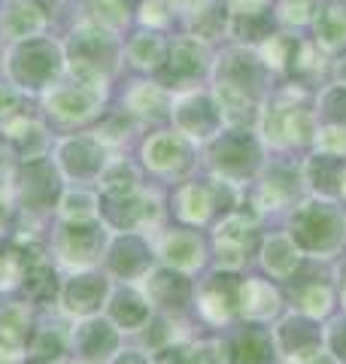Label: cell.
<instances>
[{"label": "cell", "instance_id": "1", "mask_svg": "<svg viewBox=\"0 0 346 364\" xmlns=\"http://www.w3.org/2000/svg\"><path fill=\"white\" fill-rule=\"evenodd\" d=\"M288 237L310 261H331L346 249V210L340 200L313 198L288 210Z\"/></svg>", "mask_w": 346, "mask_h": 364}, {"label": "cell", "instance_id": "2", "mask_svg": "<svg viewBox=\"0 0 346 364\" xmlns=\"http://www.w3.org/2000/svg\"><path fill=\"white\" fill-rule=\"evenodd\" d=\"M261 134L271 146L292 149V146H310L316 140V109H310L301 88H285L280 91L268 107L258 112Z\"/></svg>", "mask_w": 346, "mask_h": 364}, {"label": "cell", "instance_id": "3", "mask_svg": "<svg viewBox=\"0 0 346 364\" xmlns=\"http://www.w3.org/2000/svg\"><path fill=\"white\" fill-rule=\"evenodd\" d=\"M258 222H261V215L243 200H240V207L225 213L222 219L216 222V234H213L216 270L240 273L246 267L249 255L258 252V243H261Z\"/></svg>", "mask_w": 346, "mask_h": 364}, {"label": "cell", "instance_id": "4", "mask_svg": "<svg viewBox=\"0 0 346 364\" xmlns=\"http://www.w3.org/2000/svg\"><path fill=\"white\" fill-rule=\"evenodd\" d=\"M210 167L216 176H222L234 186H243V182L256 179L258 170L264 167V146L249 128H231V131H219L210 140Z\"/></svg>", "mask_w": 346, "mask_h": 364}, {"label": "cell", "instance_id": "5", "mask_svg": "<svg viewBox=\"0 0 346 364\" xmlns=\"http://www.w3.org/2000/svg\"><path fill=\"white\" fill-rule=\"evenodd\" d=\"M240 186L228 182L222 176H213V179H194L186 182V186L177 188L173 195V213L177 219L189 228H198V225H210L213 219H222L225 213H231L234 207H240Z\"/></svg>", "mask_w": 346, "mask_h": 364}, {"label": "cell", "instance_id": "6", "mask_svg": "<svg viewBox=\"0 0 346 364\" xmlns=\"http://www.w3.org/2000/svg\"><path fill=\"white\" fill-rule=\"evenodd\" d=\"M115 55H119V46H115V37L107 25H100V21L83 25L73 33L70 46V70L76 82L103 85L115 67Z\"/></svg>", "mask_w": 346, "mask_h": 364}, {"label": "cell", "instance_id": "7", "mask_svg": "<svg viewBox=\"0 0 346 364\" xmlns=\"http://www.w3.org/2000/svg\"><path fill=\"white\" fill-rule=\"evenodd\" d=\"M61 49L49 40H21L9 55V76L19 88H52L61 73Z\"/></svg>", "mask_w": 346, "mask_h": 364}, {"label": "cell", "instance_id": "8", "mask_svg": "<svg viewBox=\"0 0 346 364\" xmlns=\"http://www.w3.org/2000/svg\"><path fill=\"white\" fill-rule=\"evenodd\" d=\"M271 334H273L276 358H283V364L301 361V358L313 355V352H319L325 346V328H322V322L298 313V310L276 318Z\"/></svg>", "mask_w": 346, "mask_h": 364}, {"label": "cell", "instance_id": "9", "mask_svg": "<svg viewBox=\"0 0 346 364\" xmlns=\"http://www.w3.org/2000/svg\"><path fill=\"white\" fill-rule=\"evenodd\" d=\"M173 116V128H177L186 140H198V143H210L213 136L222 131V109H219L216 97L201 95V91H186L173 100L170 107Z\"/></svg>", "mask_w": 346, "mask_h": 364}, {"label": "cell", "instance_id": "10", "mask_svg": "<svg viewBox=\"0 0 346 364\" xmlns=\"http://www.w3.org/2000/svg\"><path fill=\"white\" fill-rule=\"evenodd\" d=\"M301 186H304L301 170L292 164H276L256 186V191H252V198H249V207L258 215L292 210L295 203L301 200Z\"/></svg>", "mask_w": 346, "mask_h": 364}, {"label": "cell", "instance_id": "11", "mask_svg": "<svg viewBox=\"0 0 346 364\" xmlns=\"http://www.w3.org/2000/svg\"><path fill=\"white\" fill-rule=\"evenodd\" d=\"M237 291H240L237 273L216 270L213 277H206L201 282L198 294H194V306H198L204 322H210L216 328L234 322L237 318Z\"/></svg>", "mask_w": 346, "mask_h": 364}, {"label": "cell", "instance_id": "12", "mask_svg": "<svg viewBox=\"0 0 346 364\" xmlns=\"http://www.w3.org/2000/svg\"><path fill=\"white\" fill-rule=\"evenodd\" d=\"M285 298L276 279H264V277H246L240 279V291H237V316L243 322H256V325H271L283 316Z\"/></svg>", "mask_w": 346, "mask_h": 364}, {"label": "cell", "instance_id": "13", "mask_svg": "<svg viewBox=\"0 0 346 364\" xmlns=\"http://www.w3.org/2000/svg\"><path fill=\"white\" fill-rule=\"evenodd\" d=\"M288 286H292V304L298 313L325 322V318L337 310V289H334L331 277L310 273V261H304V267L288 279Z\"/></svg>", "mask_w": 346, "mask_h": 364}, {"label": "cell", "instance_id": "14", "mask_svg": "<svg viewBox=\"0 0 346 364\" xmlns=\"http://www.w3.org/2000/svg\"><path fill=\"white\" fill-rule=\"evenodd\" d=\"M143 294L149 304L161 313H182L194 301V286L189 279V273H179L173 267H152L143 277Z\"/></svg>", "mask_w": 346, "mask_h": 364}, {"label": "cell", "instance_id": "15", "mask_svg": "<svg viewBox=\"0 0 346 364\" xmlns=\"http://www.w3.org/2000/svg\"><path fill=\"white\" fill-rule=\"evenodd\" d=\"M189 143L179 131H158L143 143V161L161 176H179L194 164Z\"/></svg>", "mask_w": 346, "mask_h": 364}, {"label": "cell", "instance_id": "16", "mask_svg": "<svg viewBox=\"0 0 346 364\" xmlns=\"http://www.w3.org/2000/svg\"><path fill=\"white\" fill-rule=\"evenodd\" d=\"M103 104V85H52L46 95V109L61 122H85L91 116H98V109Z\"/></svg>", "mask_w": 346, "mask_h": 364}, {"label": "cell", "instance_id": "17", "mask_svg": "<svg viewBox=\"0 0 346 364\" xmlns=\"http://www.w3.org/2000/svg\"><path fill=\"white\" fill-rule=\"evenodd\" d=\"M103 243H107V228L91 222H67L61 231H58V255H61L67 264L85 267L91 261H98L103 252Z\"/></svg>", "mask_w": 346, "mask_h": 364}, {"label": "cell", "instance_id": "18", "mask_svg": "<svg viewBox=\"0 0 346 364\" xmlns=\"http://www.w3.org/2000/svg\"><path fill=\"white\" fill-rule=\"evenodd\" d=\"M107 301H110V279L103 277V273H95V270L73 273V277L61 286L64 313L79 316V318L98 316V310Z\"/></svg>", "mask_w": 346, "mask_h": 364}, {"label": "cell", "instance_id": "19", "mask_svg": "<svg viewBox=\"0 0 346 364\" xmlns=\"http://www.w3.org/2000/svg\"><path fill=\"white\" fill-rule=\"evenodd\" d=\"M58 164L70 179L76 182H91L103 173L107 167V146L98 136H73L64 140L58 149Z\"/></svg>", "mask_w": 346, "mask_h": 364}, {"label": "cell", "instance_id": "20", "mask_svg": "<svg viewBox=\"0 0 346 364\" xmlns=\"http://www.w3.org/2000/svg\"><path fill=\"white\" fill-rule=\"evenodd\" d=\"M103 222L115 231H137L143 225H155L161 215V203L155 195H143V191H134V195L125 198H103Z\"/></svg>", "mask_w": 346, "mask_h": 364}, {"label": "cell", "instance_id": "21", "mask_svg": "<svg viewBox=\"0 0 346 364\" xmlns=\"http://www.w3.org/2000/svg\"><path fill=\"white\" fill-rule=\"evenodd\" d=\"M206 73V52L198 43V37H182L170 46L164 64H161V85L170 88H189L192 82Z\"/></svg>", "mask_w": 346, "mask_h": 364}, {"label": "cell", "instance_id": "22", "mask_svg": "<svg viewBox=\"0 0 346 364\" xmlns=\"http://www.w3.org/2000/svg\"><path fill=\"white\" fill-rule=\"evenodd\" d=\"M107 270L125 282L143 279L152 270V249L134 231H122L107 249Z\"/></svg>", "mask_w": 346, "mask_h": 364}, {"label": "cell", "instance_id": "23", "mask_svg": "<svg viewBox=\"0 0 346 364\" xmlns=\"http://www.w3.org/2000/svg\"><path fill=\"white\" fill-rule=\"evenodd\" d=\"M158 255L179 273H198L206 264V243L194 228H170L158 243Z\"/></svg>", "mask_w": 346, "mask_h": 364}, {"label": "cell", "instance_id": "24", "mask_svg": "<svg viewBox=\"0 0 346 364\" xmlns=\"http://www.w3.org/2000/svg\"><path fill=\"white\" fill-rule=\"evenodd\" d=\"M73 349L85 364H103L119 352V328L110 318L88 316L73 331Z\"/></svg>", "mask_w": 346, "mask_h": 364}, {"label": "cell", "instance_id": "25", "mask_svg": "<svg viewBox=\"0 0 346 364\" xmlns=\"http://www.w3.org/2000/svg\"><path fill=\"white\" fill-rule=\"evenodd\" d=\"M216 82L234 85L240 91H246V95H252L256 100H261L264 82H268V67H264V61L256 58L252 52L234 49V52H228L225 58H219Z\"/></svg>", "mask_w": 346, "mask_h": 364}, {"label": "cell", "instance_id": "26", "mask_svg": "<svg viewBox=\"0 0 346 364\" xmlns=\"http://www.w3.org/2000/svg\"><path fill=\"white\" fill-rule=\"evenodd\" d=\"M258 261L264 273L276 282H288L298 270L304 267V252L295 246V240L288 237V231H273L268 237H261L258 243Z\"/></svg>", "mask_w": 346, "mask_h": 364}, {"label": "cell", "instance_id": "27", "mask_svg": "<svg viewBox=\"0 0 346 364\" xmlns=\"http://www.w3.org/2000/svg\"><path fill=\"white\" fill-rule=\"evenodd\" d=\"M231 364H273L276 346L268 325L246 322L234 337H228Z\"/></svg>", "mask_w": 346, "mask_h": 364}, {"label": "cell", "instance_id": "28", "mask_svg": "<svg viewBox=\"0 0 346 364\" xmlns=\"http://www.w3.org/2000/svg\"><path fill=\"white\" fill-rule=\"evenodd\" d=\"M346 158L328 155V152H313L301 167L304 186L313 198L325 200H340V173H343Z\"/></svg>", "mask_w": 346, "mask_h": 364}, {"label": "cell", "instance_id": "29", "mask_svg": "<svg viewBox=\"0 0 346 364\" xmlns=\"http://www.w3.org/2000/svg\"><path fill=\"white\" fill-rule=\"evenodd\" d=\"M107 313H110V322L119 331H143L146 322L152 318V304H149V298L140 289L122 286L110 294Z\"/></svg>", "mask_w": 346, "mask_h": 364}, {"label": "cell", "instance_id": "30", "mask_svg": "<svg viewBox=\"0 0 346 364\" xmlns=\"http://www.w3.org/2000/svg\"><path fill=\"white\" fill-rule=\"evenodd\" d=\"M19 198H21V207L25 210H43L49 207V203L55 200L58 195V176L55 170L46 164V161H28L25 167H21L19 173Z\"/></svg>", "mask_w": 346, "mask_h": 364}, {"label": "cell", "instance_id": "31", "mask_svg": "<svg viewBox=\"0 0 346 364\" xmlns=\"http://www.w3.org/2000/svg\"><path fill=\"white\" fill-rule=\"evenodd\" d=\"M43 25H46V18L31 0H9L4 6V13H0V31L16 43L33 40L43 31Z\"/></svg>", "mask_w": 346, "mask_h": 364}, {"label": "cell", "instance_id": "32", "mask_svg": "<svg viewBox=\"0 0 346 364\" xmlns=\"http://www.w3.org/2000/svg\"><path fill=\"white\" fill-rule=\"evenodd\" d=\"M170 107H173V100L167 95V88L158 85V82H137L128 91V112L131 116L164 119V116H170Z\"/></svg>", "mask_w": 346, "mask_h": 364}, {"label": "cell", "instance_id": "33", "mask_svg": "<svg viewBox=\"0 0 346 364\" xmlns=\"http://www.w3.org/2000/svg\"><path fill=\"white\" fill-rule=\"evenodd\" d=\"M6 140L16 146L21 161H37V158L46 152V131L37 122H31L25 116L6 119Z\"/></svg>", "mask_w": 346, "mask_h": 364}, {"label": "cell", "instance_id": "34", "mask_svg": "<svg viewBox=\"0 0 346 364\" xmlns=\"http://www.w3.org/2000/svg\"><path fill=\"white\" fill-rule=\"evenodd\" d=\"M31 337V318L25 304H6L0 310V349L19 352Z\"/></svg>", "mask_w": 346, "mask_h": 364}, {"label": "cell", "instance_id": "35", "mask_svg": "<svg viewBox=\"0 0 346 364\" xmlns=\"http://www.w3.org/2000/svg\"><path fill=\"white\" fill-rule=\"evenodd\" d=\"M128 58H131L134 67H140V70H161V64H164V58H167V46L158 33L143 31L131 40Z\"/></svg>", "mask_w": 346, "mask_h": 364}, {"label": "cell", "instance_id": "36", "mask_svg": "<svg viewBox=\"0 0 346 364\" xmlns=\"http://www.w3.org/2000/svg\"><path fill=\"white\" fill-rule=\"evenodd\" d=\"M98 179H100V186H103V198H125V195H134V191H140V173H137V167L128 164V161H112V164H107Z\"/></svg>", "mask_w": 346, "mask_h": 364}, {"label": "cell", "instance_id": "37", "mask_svg": "<svg viewBox=\"0 0 346 364\" xmlns=\"http://www.w3.org/2000/svg\"><path fill=\"white\" fill-rule=\"evenodd\" d=\"M316 43L328 52H337L346 46V9L328 6L316 16Z\"/></svg>", "mask_w": 346, "mask_h": 364}, {"label": "cell", "instance_id": "38", "mask_svg": "<svg viewBox=\"0 0 346 364\" xmlns=\"http://www.w3.org/2000/svg\"><path fill=\"white\" fill-rule=\"evenodd\" d=\"M231 33L243 43H261L271 37V16L261 9H237L231 18Z\"/></svg>", "mask_w": 346, "mask_h": 364}, {"label": "cell", "instance_id": "39", "mask_svg": "<svg viewBox=\"0 0 346 364\" xmlns=\"http://www.w3.org/2000/svg\"><path fill=\"white\" fill-rule=\"evenodd\" d=\"M298 43L292 37H283V33H271L268 40H261V61L268 70H285L292 67Z\"/></svg>", "mask_w": 346, "mask_h": 364}, {"label": "cell", "instance_id": "40", "mask_svg": "<svg viewBox=\"0 0 346 364\" xmlns=\"http://www.w3.org/2000/svg\"><path fill=\"white\" fill-rule=\"evenodd\" d=\"M192 25H194V33H198V37L213 40L225 31V9L219 6L216 0H201V4L194 6Z\"/></svg>", "mask_w": 346, "mask_h": 364}, {"label": "cell", "instance_id": "41", "mask_svg": "<svg viewBox=\"0 0 346 364\" xmlns=\"http://www.w3.org/2000/svg\"><path fill=\"white\" fill-rule=\"evenodd\" d=\"M325 119L328 124H346V85H328L316 100V119Z\"/></svg>", "mask_w": 346, "mask_h": 364}, {"label": "cell", "instance_id": "42", "mask_svg": "<svg viewBox=\"0 0 346 364\" xmlns=\"http://www.w3.org/2000/svg\"><path fill=\"white\" fill-rule=\"evenodd\" d=\"M64 352H67V340L58 328H43V331H37L31 340V355L37 361L52 364L55 358H61Z\"/></svg>", "mask_w": 346, "mask_h": 364}, {"label": "cell", "instance_id": "43", "mask_svg": "<svg viewBox=\"0 0 346 364\" xmlns=\"http://www.w3.org/2000/svg\"><path fill=\"white\" fill-rule=\"evenodd\" d=\"M189 364H231L228 340H222V337L194 340L189 346Z\"/></svg>", "mask_w": 346, "mask_h": 364}, {"label": "cell", "instance_id": "44", "mask_svg": "<svg viewBox=\"0 0 346 364\" xmlns=\"http://www.w3.org/2000/svg\"><path fill=\"white\" fill-rule=\"evenodd\" d=\"M61 215L67 222H91L98 215V200L83 188L67 191L61 198Z\"/></svg>", "mask_w": 346, "mask_h": 364}, {"label": "cell", "instance_id": "45", "mask_svg": "<svg viewBox=\"0 0 346 364\" xmlns=\"http://www.w3.org/2000/svg\"><path fill=\"white\" fill-rule=\"evenodd\" d=\"M313 146H316V152L346 158V124H325V128H319Z\"/></svg>", "mask_w": 346, "mask_h": 364}, {"label": "cell", "instance_id": "46", "mask_svg": "<svg viewBox=\"0 0 346 364\" xmlns=\"http://www.w3.org/2000/svg\"><path fill=\"white\" fill-rule=\"evenodd\" d=\"M280 16L288 25H307L319 16V0H280Z\"/></svg>", "mask_w": 346, "mask_h": 364}, {"label": "cell", "instance_id": "47", "mask_svg": "<svg viewBox=\"0 0 346 364\" xmlns=\"http://www.w3.org/2000/svg\"><path fill=\"white\" fill-rule=\"evenodd\" d=\"M128 116H131L128 109L119 112V116H112V119L98 131V140H100L103 146H107V143H122V140H128V134H131V128H134Z\"/></svg>", "mask_w": 346, "mask_h": 364}, {"label": "cell", "instance_id": "48", "mask_svg": "<svg viewBox=\"0 0 346 364\" xmlns=\"http://www.w3.org/2000/svg\"><path fill=\"white\" fill-rule=\"evenodd\" d=\"M91 4H95L98 21L107 28H115L128 18V4H125V0H91Z\"/></svg>", "mask_w": 346, "mask_h": 364}, {"label": "cell", "instance_id": "49", "mask_svg": "<svg viewBox=\"0 0 346 364\" xmlns=\"http://www.w3.org/2000/svg\"><path fill=\"white\" fill-rule=\"evenodd\" d=\"M325 349H331L334 355H337V361L346 364V313L337 316L325 328Z\"/></svg>", "mask_w": 346, "mask_h": 364}, {"label": "cell", "instance_id": "50", "mask_svg": "<svg viewBox=\"0 0 346 364\" xmlns=\"http://www.w3.org/2000/svg\"><path fill=\"white\" fill-rule=\"evenodd\" d=\"M173 13V4L170 0H143V6H140V18L146 21V25H170V16Z\"/></svg>", "mask_w": 346, "mask_h": 364}, {"label": "cell", "instance_id": "51", "mask_svg": "<svg viewBox=\"0 0 346 364\" xmlns=\"http://www.w3.org/2000/svg\"><path fill=\"white\" fill-rule=\"evenodd\" d=\"M21 104V91L16 85H0V119H13Z\"/></svg>", "mask_w": 346, "mask_h": 364}, {"label": "cell", "instance_id": "52", "mask_svg": "<svg viewBox=\"0 0 346 364\" xmlns=\"http://www.w3.org/2000/svg\"><path fill=\"white\" fill-rule=\"evenodd\" d=\"M152 364H189V346H167L152 358Z\"/></svg>", "mask_w": 346, "mask_h": 364}, {"label": "cell", "instance_id": "53", "mask_svg": "<svg viewBox=\"0 0 346 364\" xmlns=\"http://www.w3.org/2000/svg\"><path fill=\"white\" fill-rule=\"evenodd\" d=\"M110 364H152V361H149L143 352H137V349H125V352H119V355H112Z\"/></svg>", "mask_w": 346, "mask_h": 364}, {"label": "cell", "instance_id": "54", "mask_svg": "<svg viewBox=\"0 0 346 364\" xmlns=\"http://www.w3.org/2000/svg\"><path fill=\"white\" fill-rule=\"evenodd\" d=\"M292 364H340V361H337V355H334L331 349L322 346L319 352H313V355H307V358H301V361H292Z\"/></svg>", "mask_w": 346, "mask_h": 364}, {"label": "cell", "instance_id": "55", "mask_svg": "<svg viewBox=\"0 0 346 364\" xmlns=\"http://www.w3.org/2000/svg\"><path fill=\"white\" fill-rule=\"evenodd\" d=\"M334 82L346 85V55H343V58H337V64H334Z\"/></svg>", "mask_w": 346, "mask_h": 364}, {"label": "cell", "instance_id": "56", "mask_svg": "<svg viewBox=\"0 0 346 364\" xmlns=\"http://www.w3.org/2000/svg\"><path fill=\"white\" fill-rule=\"evenodd\" d=\"M337 304L343 306V313H346V267L340 273V289H337Z\"/></svg>", "mask_w": 346, "mask_h": 364}, {"label": "cell", "instance_id": "57", "mask_svg": "<svg viewBox=\"0 0 346 364\" xmlns=\"http://www.w3.org/2000/svg\"><path fill=\"white\" fill-rule=\"evenodd\" d=\"M340 203H346V164H343V173H340Z\"/></svg>", "mask_w": 346, "mask_h": 364}, {"label": "cell", "instance_id": "58", "mask_svg": "<svg viewBox=\"0 0 346 364\" xmlns=\"http://www.w3.org/2000/svg\"><path fill=\"white\" fill-rule=\"evenodd\" d=\"M258 4H261V0H237V6H240V9H256Z\"/></svg>", "mask_w": 346, "mask_h": 364}, {"label": "cell", "instance_id": "59", "mask_svg": "<svg viewBox=\"0 0 346 364\" xmlns=\"http://www.w3.org/2000/svg\"><path fill=\"white\" fill-rule=\"evenodd\" d=\"M0 213H4V188H0Z\"/></svg>", "mask_w": 346, "mask_h": 364}]
</instances>
